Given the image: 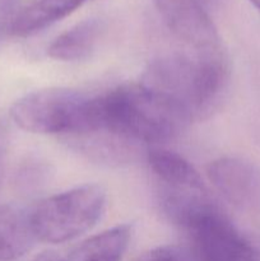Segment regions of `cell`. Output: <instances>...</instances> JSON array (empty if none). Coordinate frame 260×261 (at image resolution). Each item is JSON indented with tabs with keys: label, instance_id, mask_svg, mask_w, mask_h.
I'll use <instances>...</instances> for the list:
<instances>
[{
	"label": "cell",
	"instance_id": "obj_1",
	"mask_svg": "<svg viewBox=\"0 0 260 261\" xmlns=\"http://www.w3.org/2000/svg\"><path fill=\"white\" fill-rule=\"evenodd\" d=\"M229 63L223 48L196 56L166 55L149 64L142 84L172 105L189 122L213 114L224 98Z\"/></svg>",
	"mask_w": 260,
	"mask_h": 261
},
{
	"label": "cell",
	"instance_id": "obj_2",
	"mask_svg": "<svg viewBox=\"0 0 260 261\" xmlns=\"http://www.w3.org/2000/svg\"><path fill=\"white\" fill-rule=\"evenodd\" d=\"M188 120L142 84H126L99 94V127L140 145L160 144L177 137Z\"/></svg>",
	"mask_w": 260,
	"mask_h": 261
},
{
	"label": "cell",
	"instance_id": "obj_3",
	"mask_svg": "<svg viewBox=\"0 0 260 261\" xmlns=\"http://www.w3.org/2000/svg\"><path fill=\"white\" fill-rule=\"evenodd\" d=\"M10 117L25 132L69 138L96 129L98 96L69 88L41 89L14 102Z\"/></svg>",
	"mask_w": 260,
	"mask_h": 261
},
{
	"label": "cell",
	"instance_id": "obj_4",
	"mask_svg": "<svg viewBox=\"0 0 260 261\" xmlns=\"http://www.w3.org/2000/svg\"><path fill=\"white\" fill-rule=\"evenodd\" d=\"M106 205V191L86 184L41 200L30 211L36 241L63 244L96 226Z\"/></svg>",
	"mask_w": 260,
	"mask_h": 261
},
{
	"label": "cell",
	"instance_id": "obj_5",
	"mask_svg": "<svg viewBox=\"0 0 260 261\" xmlns=\"http://www.w3.org/2000/svg\"><path fill=\"white\" fill-rule=\"evenodd\" d=\"M191 261H260V249L235 227L216 205L194 217L183 228Z\"/></svg>",
	"mask_w": 260,
	"mask_h": 261
},
{
	"label": "cell",
	"instance_id": "obj_6",
	"mask_svg": "<svg viewBox=\"0 0 260 261\" xmlns=\"http://www.w3.org/2000/svg\"><path fill=\"white\" fill-rule=\"evenodd\" d=\"M173 35L196 51L221 48L209 9L218 0H153Z\"/></svg>",
	"mask_w": 260,
	"mask_h": 261
},
{
	"label": "cell",
	"instance_id": "obj_7",
	"mask_svg": "<svg viewBox=\"0 0 260 261\" xmlns=\"http://www.w3.org/2000/svg\"><path fill=\"white\" fill-rule=\"evenodd\" d=\"M206 176L222 198L236 209H260V170L251 162L241 158H219L209 163Z\"/></svg>",
	"mask_w": 260,
	"mask_h": 261
},
{
	"label": "cell",
	"instance_id": "obj_8",
	"mask_svg": "<svg viewBox=\"0 0 260 261\" xmlns=\"http://www.w3.org/2000/svg\"><path fill=\"white\" fill-rule=\"evenodd\" d=\"M78 152L94 162L109 166L130 163L138 157L142 145L107 129H96L68 138Z\"/></svg>",
	"mask_w": 260,
	"mask_h": 261
},
{
	"label": "cell",
	"instance_id": "obj_9",
	"mask_svg": "<svg viewBox=\"0 0 260 261\" xmlns=\"http://www.w3.org/2000/svg\"><path fill=\"white\" fill-rule=\"evenodd\" d=\"M147 158L158 185L198 191L206 190L201 176L183 155L172 150L154 148L148 152Z\"/></svg>",
	"mask_w": 260,
	"mask_h": 261
},
{
	"label": "cell",
	"instance_id": "obj_10",
	"mask_svg": "<svg viewBox=\"0 0 260 261\" xmlns=\"http://www.w3.org/2000/svg\"><path fill=\"white\" fill-rule=\"evenodd\" d=\"M35 241L30 212L8 204L0 205V261L19 259Z\"/></svg>",
	"mask_w": 260,
	"mask_h": 261
},
{
	"label": "cell",
	"instance_id": "obj_11",
	"mask_svg": "<svg viewBox=\"0 0 260 261\" xmlns=\"http://www.w3.org/2000/svg\"><path fill=\"white\" fill-rule=\"evenodd\" d=\"M86 0H33L18 12L10 35L28 37L63 19Z\"/></svg>",
	"mask_w": 260,
	"mask_h": 261
},
{
	"label": "cell",
	"instance_id": "obj_12",
	"mask_svg": "<svg viewBox=\"0 0 260 261\" xmlns=\"http://www.w3.org/2000/svg\"><path fill=\"white\" fill-rule=\"evenodd\" d=\"M102 31L103 23L98 18L83 20L56 37L48 46L47 55L61 61L87 59L93 53Z\"/></svg>",
	"mask_w": 260,
	"mask_h": 261
},
{
	"label": "cell",
	"instance_id": "obj_13",
	"mask_svg": "<svg viewBox=\"0 0 260 261\" xmlns=\"http://www.w3.org/2000/svg\"><path fill=\"white\" fill-rule=\"evenodd\" d=\"M133 227L120 224L82 242L66 261H121L132 240Z\"/></svg>",
	"mask_w": 260,
	"mask_h": 261
},
{
	"label": "cell",
	"instance_id": "obj_14",
	"mask_svg": "<svg viewBox=\"0 0 260 261\" xmlns=\"http://www.w3.org/2000/svg\"><path fill=\"white\" fill-rule=\"evenodd\" d=\"M137 261H191L188 250L176 246H161L144 252Z\"/></svg>",
	"mask_w": 260,
	"mask_h": 261
},
{
	"label": "cell",
	"instance_id": "obj_15",
	"mask_svg": "<svg viewBox=\"0 0 260 261\" xmlns=\"http://www.w3.org/2000/svg\"><path fill=\"white\" fill-rule=\"evenodd\" d=\"M17 0H0V43L10 35L13 22L17 17Z\"/></svg>",
	"mask_w": 260,
	"mask_h": 261
},
{
	"label": "cell",
	"instance_id": "obj_16",
	"mask_svg": "<svg viewBox=\"0 0 260 261\" xmlns=\"http://www.w3.org/2000/svg\"><path fill=\"white\" fill-rule=\"evenodd\" d=\"M33 261H66L64 260L60 255H58L56 252L53 251H46L42 252V254L37 255Z\"/></svg>",
	"mask_w": 260,
	"mask_h": 261
},
{
	"label": "cell",
	"instance_id": "obj_17",
	"mask_svg": "<svg viewBox=\"0 0 260 261\" xmlns=\"http://www.w3.org/2000/svg\"><path fill=\"white\" fill-rule=\"evenodd\" d=\"M249 2L251 3V4L255 7V9L260 13V0H249Z\"/></svg>",
	"mask_w": 260,
	"mask_h": 261
}]
</instances>
